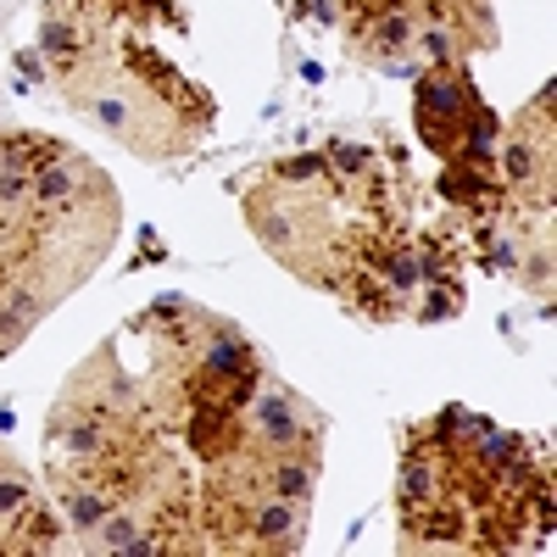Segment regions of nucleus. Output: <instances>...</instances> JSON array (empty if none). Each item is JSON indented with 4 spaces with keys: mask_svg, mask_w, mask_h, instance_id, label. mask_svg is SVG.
Wrapping results in <instances>:
<instances>
[{
    "mask_svg": "<svg viewBox=\"0 0 557 557\" xmlns=\"http://www.w3.org/2000/svg\"><path fill=\"white\" fill-rule=\"evenodd\" d=\"M502 178L524 201H552V84L541 89V107H524L519 128L502 134Z\"/></svg>",
    "mask_w": 557,
    "mask_h": 557,
    "instance_id": "obj_2",
    "label": "nucleus"
},
{
    "mask_svg": "<svg viewBox=\"0 0 557 557\" xmlns=\"http://www.w3.org/2000/svg\"><path fill=\"white\" fill-rule=\"evenodd\" d=\"M101 178V168H89L84 157H73V151H51L39 168H34V184H28V201H39V207H67L84 184H96Z\"/></svg>",
    "mask_w": 557,
    "mask_h": 557,
    "instance_id": "obj_5",
    "label": "nucleus"
},
{
    "mask_svg": "<svg viewBox=\"0 0 557 557\" xmlns=\"http://www.w3.org/2000/svg\"><path fill=\"white\" fill-rule=\"evenodd\" d=\"M474 107H480L474 84L462 73H451V67H435L424 84H418V134H424V146L451 157L457 134H462V123H469Z\"/></svg>",
    "mask_w": 557,
    "mask_h": 557,
    "instance_id": "obj_3",
    "label": "nucleus"
},
{
    "mask_svg": "<svg viewBox=\"0 0 557 557\" xmlns=\"http://www.w3.org/2000/svg\"><path fill=\"white\" fill-rule=\"evenodd\" d=\"M301 524H307V507L301 502H285V496H262L251 507L246 530L257 535V546H273V552H296L301 546Z\"/></svg>",
    "mask_w": 557,
    "mask_h": 557,
    "instance_id": "obj_6",
    "label": "nucleus"
},
{
    "mask_svg": "<svg viewBox=\"0 0 557 557\" xmlns=\"http://www.w3.org/2000/svg\"><path fill=\"white\" fill-rule=\"evenodd\" d=\"M323 430V418L307 412L296 391H251V441H268L273 451H307V435Z\"/></svg>",
    "mask_w": 557,
    "mask_h": 557,
    "instance_id": "obj_4",
    "label": "nucleus"
},
{
    "mask_svg": "<svg viewBox=\"0 0 557 557\" xmlns=\"http://www.w3.org/2000/svg\"><path fill=\"white\" fill-rule=\"evenodd\" d=\"M34 507V491H28V480L17 474V469H7L0 474V530H12L23 513Z\"/></svg>",
    "mask_w": 557,
    "mask_h": 557,
    "instance_id": "obj_10",
    "label": "nucleus"
},
{
    "mask_svg": "<svg viewBox=\"0 0 557 557\" xmlns=\"http://www.w3.org/2000/svg\"><path fill=\"white\" fill-rule=\"evenodd\" d=\"M278 173L296 178V184H307V178H318V173H323V157H290V162H278Z\"/></svg>",
    "mask_w": 557,
    "mask_h": 557,
    "instance_id": "obj_11",
    "label": "nucleus"
},
{
    "mask_svg": "<svg viewBox=\"0 0 557 557\" xmlns=\"http://www.w3.org/2000/svg\"><path fill=\"white\" fill-rule=\"evenodd\" d=\"M89 535H96L101 552H157V541L146 535V524H139L134 513H107Z\"/></svg>",
    "mask_w": 557,
    "mask_h": 557,
    "instance_id": "obj_8",
    "label": "nucleus"
},
{
    "mask_svg": "<svg viewBox=\"0 0 557 557\" xmlns=\"http://www.w3.org/2000/svg\"><path fill=\"white\" fill-rule=\"evenodd\" d=\"M62 507H67V519H73L78 535H89V530L112 513V502H107L101 491H84V485H67V491H62Z\"/></svg>",
    "mask_w": 557,
    "mask_h": 557,
    "instance_id": "obj_9",
    "label": "nucleus"
},
{
    "mask_svg": "<svg viewBox=\"0 0 557 557\" xmlns=\"http://www.w3.org/2000/svg\"><path fill=\"white\" fill-rule=\"evenodd\" d=\"M330 157H335V168H346V173H357V168H368V151H362V146H346V139H341V146H335Z\"/></svg>",
    "mask_w": 557,
    "mask_h": 557,
    "instance_id": "obj_12",
    "label": "nucleus"
},
{
    "mask_svg": "<svg viewBox=\"0 0 557 557\" xmlns=\"http://www.w3.org/2000/svg\"><path fill=\"white\" fill-rule=\"evenodd\" d=\"M39 45H45V57H51L57 67L84 62V28H78L67 12H45V23H39Z\"/></svg>",
    "mask_w": 557,
    "mask_h": 557,
    "instance_id": "obj_7",
    "label": "nucleus"
},
{
    "mask_svg": "<svg viewBox=\"0 0 557 557\" xmlns=\"http://www.w3.org/2000/svg\"><path fill=\"white\" fill-rule=\"evenodd\" d=\"M89 112H96V123L112 139H123L128 151L151 157V162H162V157H173L184 146V128H173L168 112L146 101V84H112V89H101V96L89 101Z\"/></svg>",
    "mask_w": 557,
    "mask_h": 557,
    "instance_id": "obj_1",
    "label": "nucleus"
}]
</instances>
